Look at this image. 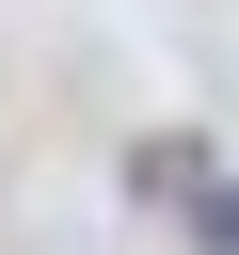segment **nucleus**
Listing matches in <instances>:
<instances>
[{
    "mask_svg": "<svg viewBox=\"0 0 239 255\" xmlns=\"http://www.w3.org/2000/svg\"><path fill=\"white\" fill-rule=\"evenodd\" d=\"M191 239H207V255H239V175H191Z\"/></svg>",
    "mask_w": 239,
    "mask_h": 255,
    "instance_id": "nucleus-1",
    "label": "nucleus"
}]
</instances>
